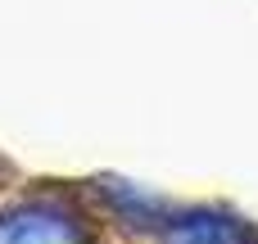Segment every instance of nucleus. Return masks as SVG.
I'll return each instance as SVG.
<instances>
[{
    "label": "nucleus",
    "instance_id": "1",
    "mask_svg": "<svg viewBox=\"0 0 258 244\" xmlns=\"http://www.w3.org/2000/svg\"><path fill=\"white\" fill-rule=\"evenodd\" d=\"M0 244H82L77 226L59 213H14L0 217Z\"/></svg>",
    "mask_w": 258,
    "mask_h": 244
},
{
    "label": "nucleus",
    "instance_id": "2",
    "mask_svg": "<svg viewBox=\"0 0 258 244\" xmlns=\"http://www.w3.org/2000/svg\"><path fill=\"white\" fill-rule=\"evenodd\" d=\"M168 244H249V231L227 217H190L168 231Z\"/></svg>",
    "mask_w": 258,
    "mask_h": 244
}]
</instances>
